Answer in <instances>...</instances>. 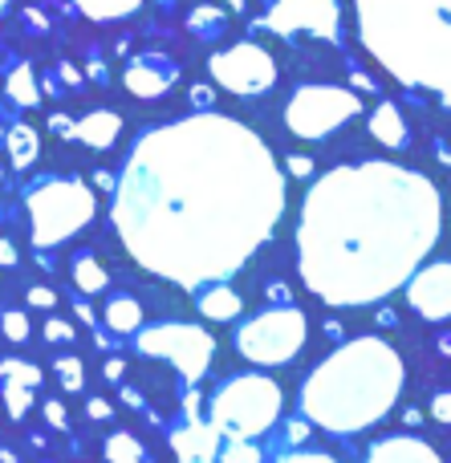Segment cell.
<instances>
[{
    "instance_id": "obj_36",
    "label": "cell",
    "mask_w": 451,
    "mask_h": 463,
    "mask_svg": "<svg viewBox=\"0 0 451 463\" xmlns=\"http://www.w3.org/2000/svg\"><path fill=\"white\" fill-rule=\"evenodd\" d=\"M122 374H127V362H122V358H110V362L102 366V378H106V383H122Z\"/></svg>"
},
{
    "instance_id": "obj_31",
    "label": "cell",
    "mask_w": 451,
    "mask_h": 463,
    "mask_svg": "<svg viewBox=\"0 0 451 463\" xmlns=\"http://www.w3.org/2000/svg\"><path fill=\"white\" fill-rule=\"evenodd\" d=\"M428 415L436 419V423L451 427V391H436V394H431V402H428Z\"/></svg>"
},
{
    "instance_id": "obj_24",
    "label": "cell",
    "mask_w": 451,
    "mask_h": 463,
    "mask_svg": "<svg viewBox=\"0 0 451 463\" xmlns=\"http://www.w3.org/2000/svg\"><path fill=\"white\" fill-rule=\"evenodd\" d=\"M187 29H192L200 41H220L228 33V13L216 5H200V8H192V16H187Z\"/></svg>"
},
{
    "instance_id": "obj_4",
    "label": "cell",
    "mask_w": 451,
    "mask_h": 463,
    "mask_svg": "<svg viewBox=\"0 0 451 463\" xmlns=\"http://www.w3.org/2000/svg\"><path fill=\"white\" fill-rule=\"evenodd\" d=\"M358 37L403 86L451 106V0H354Z\"/></svg>"
},
{
    "instance_id": "obj_25",
    "label": "cell",
    "mask_w": 451,
    "mask_h": 463,
    "mask_svg": "<svg viewBox=\"0 0 451 463\" xmlns=\"http://www.w3.org/2000/svg\"><path fill=\"white\" fill-rule=\"evenodd\" d=\"M5 90L16 106H37L41 102V81H37V73H33V65H24V61L13 65V73L5 78Z\"/></svg>"
},
{
    "instance_id": "obj_21",
    "label": "cell",
    "mask_w": 451,
    "mask_h": 463,
    "mask_svg": "<svg viewBox=\"0 0 451 463\" xmlns=\"http://www.w3.org/2000/svg\"><path fill=\"white\" fill-rule=\"evenodd\" d=\"M106 329L110 334H135L138 326H143V305H138V297H127V293H118V297H110L106 301Z\"/></svg>"
},
{
    "instance_id": "obj_38",
    "label": "cell",
    "mask_w": 451,
    "mask_h": 463,
    "mask_svg": "<svg viewBox=\"0 0 451 463\" xmlns=\"http://www.w3.org/2000/svg\"><path fill=\"white\" fill-rule=\"evenodd\" d=\"M192 106H195V110H211V90L208 86H195L192 90Z\"/></svg>"
},
{
    "instance_id": "obj_32",
    "label": "cell",
    "mask_w": 451,
    "mask_h": 463,
    "mask_svg": "<svg viewBox=\"0 0 451 463\" xmlns=\"http://www.w3.org/2000/svg\"><path fill=\"white\" fill-rule=\"evenodd\" d=\"M277 463H338V459H334V456H325V451H285V456L281 459H277Z\"/></svg>"
},
{
    "instance_id": "obj_44",
    "label": "cell",
    "mask_w": 451,
    "mask_h": 463,
    "mask_svg": "<svg viewBox=\"0 0 451 463\" xmlns=\"http://www.w3.org/2000/svg\"><path fill=\"white\" fill-rule=\"evenodd\" d=\"M439 354H444V358H451V334L439 337Z\"/></svg>"
},
{
    "instance_id": "obj_27",
    "label": "cell",
    "mask_w": 451,
    "mask_h": 463,
    "mask_svg": "<svg viewBox=\"0 0 451 463\" xmlns=\"http://www.w3.org/2000/svg\"><path fill=\"white\" fill-rule=\"evenodd\" d=\"M53 374H57V383H61V391L78 394L81 386H86V366H81V358H70V354L53 362Z\"/></svg>"
},
{
    "instance_id": "obj_28",
    "label": "cell",
    "mask_w": 451,
    "mask_h": 463,
    "mask_svg": "<svg viewBox=\"0 0 451 463\" xmlns=\"http://www.w3.org/2000/svg\"><path fill=\"white\" fill-rule=\"evenodd\" d=\"M0 329H5V337L13 345H24L33 337V326H29V313L24 309H5L0 313Z\"/></svg>"
},
{
    "instance_id": "obj_8",
    "label": "cell",
    "mask_w": 451,
    "mask_h": 463,
    "mask_svg": "<svg viewBox=\"0 0 451 463\" xmlns=\"http://www.w3.org/2000/svg\"><path fill=\"white\" fill-rule=\"evenodd\" d=\"M135 350L146 358H163L183 374L187 386H195L203 378V370L211 366L216 354V337L200 326L187 321H159V326H138L135 329Z\"/></svg>"
},
{
    "instance_id": "obj_20",
    "label": "cell",
    "mask_w": 451,
    "mask_h": 463,
    "mask_svg": "<svg viewBox=\"0 0 451 463\" xmlns=\"http://www.w3.org/2000/svg\"><path fill=\"white\" fill-rule=\"evenodd\" d=\"M5 151H8V163H13V171H29L33 163H37V155H41V138H37V130L24 127V122L8 127V135H5Z\"/></svg>"
},
{
    "instance_id": "obj_11",
    "label": "cell",
    "mask_w": 451,
    "mask_h": 463,
    "mask_svg": "<svg viewBox=\"0 0 451 463\" xmlns=\"http://www.w3.org/2000/svg\"><path fill=\"white\" fill-rule=\"evenodd\" d=\"M260 24L268 33H277V37L309 33V37H322V41H338L342 8L338 0H265Z\"/></svg>"
},
{
    "instance_id": "obj_41",
    "label": "cell",
    "mask_w": 451,
    "mask_h": 463,
    "mask_svg": "<svg viewBox=\"0 0 451 463\" xmlns=\"http://www.w3.org/2000/svg\"><path fill=\"white\" fill-rule=\"evenodd\" d=\"M94 184L102 187V192H114V175H110V171H94Z\"/></svg>"
},
{
    "instance_id": "obj_1",
    "label": "cell",
    "mask_w": 451,
    "mask_h": 463,
    "mask_svg": "<svg viewBox=\"0 0 451 463\" xmlns=\"http://www.w3.org/2000/svg\"><path fill=\"white\" fill-rule=\"evenodd\" d=\"M281 216L285 175L265 138L211 110L143 130L114 179L127 252L183 288L228 280Z\"/></svg>"
},
{
    "instance_id": "obj_14",
    "label": "cell",
    "mask_w": 451,
    "mask_h": 463,
    "mask_svg": "<svg viewBox=\"0 0 451 463\" xmlns=\"http://www.w3.org/2000/svg\"><path fill=\"white\" fill-rule=\"evenodd\" d=\"M49 127H53L61 138H78V143H86L89 151H110L122 135V114L118 110H89L86 118H78V122H70L65 114H53Z\"/></svg>"
},
{
    "instance_id": "obj_22",
    "label": "cell",
    "mask_w": 451,
    "mask_h": 463,
    "mask_svg": "<svg viewBox=\"0 0 451 463\" xmlns=\"http://www.w3.org/2000/svg\"><path fill=\"white\" fill-rule=\"evenodd\" d=\"M70 280H73V288H78V293H86V297L106 293V285H110V277H106V269L98 264L94 252H78V256H73V260H70Z\"/></svg>"
},
{
    "instance_id": "obj_33",
    "label": "cell",
    "mask_w": 451,
    "mask_h": 463,
    "mask_svg": "<svg viewBox=\"0 0 451 463\" xmlns=\"http://www.w3.org/2000/svg\"><path fill=\"white\" fill-rule=\"evenodd\" d=\"M41 411H45L49 427H57V431H65V427H70V415H65V402H61V399H49Z\"/></svg>"
},
{
    "instance_id": "obj_29",
    "label": "cell",
    "mask_w": 451,
    "mask_h": 463,
    "mask_svg": "<svg viewBox=\"0 0 451 463\" xmlns=\"http://www.w3.org/2000/svg\"><path fill=\"white\" fill-rule=\"evenodd\" d=\"M216 463H265V451L252 439H228V448H220Z\"/></svg>"
},
{
    "instance_id": "obj_18",
    "label": "cell",
    "mask_w": 451,
    "mask_h": 463,
    "mask_svg": "<svg viewBox=\"0 0 451 463\" xmlns=\"http://www.w3.org/2000/svg\"><path fill=\"white\" fill-rule=\"evenodd\" d=\"M195 305H200V313L208 321H232L244 309L240 293L228 280H203V285H195Z\"/></svg>"
},
{
    "instance_id": "obj_35",
    "label": "cell",
    "mask_w": 451,
    "mask_h": 463,
    "mask_svg": "<svg viewBox=\"0 0 451 463\" xmlns=\"http://www.w3.org/2000/svg\"><path fill=\"white\" fill-rule=\"evenodd\" d=\"M289 175L293 179H309V175H314V159H309V155H293V159H289Z\"/></svg>"
},
{
    "instance_id": "obj_37",
    "label": "cell",
    "mask_w": 451,
    "mask_h": 463,
    "mask_svg": "<svg viewBox=\"0 0 451 463\" xmlns=\"http://www.w3.org/2000/svg\"><path fill=\"white\" fill-rule=\"evenodd\" d=\"M86 415H89V419H110L114 407H110L106 399H89V402H86Z\"/></svg>"
},
{
    "instance_id": "obj_47",
    "label": "cell",
    "mask_w": 451,
    "mask_h": 463,
    "mask_svg": "<svg viewBox=\"0 0 451 463\" xmlns=\"http://www.w3.org/2000/svg\"><path fill=\"white\" fill-rule=\"evenodd\" d=\"M8 5H13V0H0V16H5V13H8Z\"/></svg>"
},
{
    "instance_id": "obj_39",
    "label": "cell",
    "mask_w": 451,
    "mask_h": 463,
    "mask_svg": "<svg viewBox=\"0 0 451 463\" xmlns=\"http://www.w3.org/2000/svg\"><path fill=\"white\" fill-rule=\"evenodd\" d=\"M0 264H8V269L16 264V248L8 244V240H0Z\"/></svg>"
},
{
    "instance_id": "obj_16",
    "label": "cell",
    "mask_w": 451,
    "mask_h": 463,
    "mask_svg": "<svg viewBox=\"0 0 451 463\" xmlns=\"http://www.w3.org/2000/svg\"><path fill=\"white\" fill-rule=\"evenodd\" d=\"M171 451L179 456V463H216L220 459V431L211 423H203L200 415L187 419L183 427L167 435Z\"/></svg>"
},
{
    "instance_id": "obj_17",
    "label": "cell",
    "mask_w": 451,
    "mask_h": 463,
    "mask_svg": "<svg viewBox=\"0 0 451 463\" xmlns=\"http://www.w3.org/2000/svg\"><path fill=\"white\" fill-rule=\"evenodd\" d=\"M366 463H444L431 443L415 439V435H387L374 439L366 451Z\"/></svg>"
},
{
    "instance_id": "obj_9",
    "label": "cell",
    "mask_w": 451,
    "mask_h": 463,
    "mask_svg": "<svg viewBox=\"0 0 451 463\" xmlns=\"http://www.w3.org/2000/svg\"><path fill=\"white\" fill-rule=\"evenodd\" d=\"M362 114V98L346 86H301L285 106V127L297 138H325Z\"/></svg>"
},
{
    "instance_id": "obj_3",
    "label": "cell",
    "mask_w": 451,
    "mask_h": 463,
    "mask_svg": "<svg viewBox=\"0 0 451 463\" xmlns=\"http://www.w3.org/2000/svg\"><path fill=\"white\" fill-rule=\"evenodd\" d=\"M403 358L382 337H354L314 366L301 386V415L334 435H358L390 415L403 391Z\"/></svg>"
},
{
    "instance_id": "obj_46",
    "label": "cell",
    "mask_w": 451,
    "mask_h": 463,
    "mask_svg": "<svg viewBox=\"0 0 451 463\" xmlns=\"http://www.w3.org/2000/svg\"><path fill=\"white\" fill-rule=\"evenodd\" d=\"M436 155H439L444 163H451V146H447V143H436Z\"/></svg>"
},
{
    "instance_id": "obj_23",
    "label": "cell",
    "mask_w": 451,
    "mask_h": 463,
    "mask_svg": "<svg viewBox=\"0 0 451 463\" xmlns=\"http://www.w3.org/2000/svg\"><path fill=\"white\" fill-rule=\"evenodd\" d=\"M73 5H78V13L89 16V21L110 24V21H127V16H135L138 8H143V0H73Z\"/></svg>"
},
{
    "instance_id": "obj_5",
    "label": "cell",
    "mask_w": 451,
    "mask_h": 463,
    "mask_svg": "<svg viewBox=\"0 0 451 463\" xmlns=\"http://www.w3.org/2000/svg\"><path fill=\"white\" fill-rule=\"evenodd\" d=\"M285 411L281 386L268 374H236L216 386L208 402V423L220 439H260L277 427Z\"/></svg>"
},
{
    "instance_id": "obj_7",
    "label": "cell",
    "mask_w": 451,
    "mask_h": 463,
    "mask_svg": "<svg viewBox=\"0 0 451 463\" xmlns=\"http://www.w3.org/2000/svg\"><path fill=\"white\" fill-rule=\"evenodd\" d=\"M305 337H309L305 313L293 309V305H277V309H265L244 321L236 329L232 345L252 366H285V362H293L305 350Z\"/></svg>"
},
{
    "instance_id": "obj_2",
    "label": "cell",
    "mask_w": 451,
    "mask_h": 463,
    "mask_svg": "<svg viewBox=\"0 0 451 463\" xmlns=\"http://www.w3.org/2000/svg\"><path fill=\"white\" fill-rule=\"evenodd\" d=\"M439 224V192L419 171L382 159L334 167L301 203V280L330 309L382 301L428 260Z\"/></svg>"
},
{
    "instance_id": "obj_34",
    "label": "cell",
    "mask_w": 451,
    "mask_h": 463,
    "mask_svg": "<svg viewBox=\"0 0 451 463\" xmlns=\"http://www.w3.org/2000/svg\"><path fill=\"white\" fill-rule=\"evenodd\" d=\"M29 305H33V309H53L57 293H53V288H45V285H33L29 288Z\"/></svg>"
},
{
    "instance_id": "obj_42",
    "label": "cell",
    "mask_w": 451,
    "mask_h": 463,
    "mask_svg": "<svg viewBox=\"0 0 451 463\" xmlns=\"http://www.w3.org/2000/svg\"><path fill=\"white\" fill-rule=\"evenodd\" d=\"M73 309H78V317L86 321V326H94V329H98V317H94V309H89L86 301H81V305H73Z\"/></svg>"
},
{
    "instance_id": "obj_19",
    "label": "cell",
    "mask_w": 451,
    "mask_h": 463,
    "mask_svg": "<svg viewBox=\"0 0 451 463\" xmlns=\"http://www.w3.org/2000/svg\"><path fill=\"white\" fill-rule=\"evenodd\" d=\"M371 135L382 146H390V151H407L411 146V127H407L403 110L395 102H379V110L371 114Z\"/></svg>"
},
{
    "instance_id": "obj_26",
    "label": "cell",
    "mask_w": 451,
    "mask_h": 463,
    "mask_svg": "<svg viewBox=\"0 0 451 463\" xmlns=\"http://www.w3.org/2000/svg\"><path fill=\"white\" fill-rule=\"evenodd\" d=\"M102 451H106V463H155L151 451H146L130 431H114Z\"/></svg>"
},
{
    "instance_id": "obj_6",
    "label": "cell",
    "mask_w": 451,
    "mask_h": 463,
    "mask_svg": "<svg viewBox=\"0 0 451 463\" xmlns=\"http://www.w3.org/2000/svg\"><path fill=\"white\" fill-rule=\"evenodd\" d=\"M24 212H29V236L41 252V248H57L78 236L94 220L98 203L81 179H41L24 195Z\"/></svg>"
},
{
    "instance_id": "obj_13",
    "label": "cell",
    "mask_w": 451,
    "mask_h": 463,
    "mask_svg": "<svg viewBox=\"0 0 451 463\" xmlns=\"http://www.w3.org/2000/svg\"><path fill=\"white\" fill-rule=\"evenodd\" d=\"M122 81H127V90L135 98H146V102H155V98H163L179 81V65L171 61L167 53H155V49H146V53H138L135 61L127 65Z\"/></svg>"
},
{
    "instance_id": "obj_30",
    "label": "cell",
    "mask_w": 451,
    "mask_h": 463,
    "mask_svg": "<svg viewBox=\"0 0 451 463\" xmlns=\"http://www.w3.org/2000/svg\"><path fill=\"white\" fill-rule=\"evenodd\" d=\"M41 337H45V342H78L73 326H70V321H61V317H49L45 329H41Z\"/></svg>"
},
{
    "instance_id": "obj_43",
    "label": "cell",
    "mask_w": 451,
    "mask_h": 463,
    "mask_svg": "<svg viewBox=\"0 0 451 463\" xmlns=\"http://www.w3.org/2000/svg\"><path fill=\"white\" fill-rule=\"evenodd\" d=\"M354 86L358 90H371V94H374V90H379V81H371L366 73H354Z\"/></svg>"
},
{
    "instance_id": "obj_45",
    "label": "cell",
    "mask_w": 451,
    "mask_h": 463,
    "mask_svg": "<svg viewBox=\"0 0 451 463\" xmlns=\"http://www.w3.org/2000/svg\"><path fill=\"white\" fill-rule=\"evenodd\" d=\"M403 419H407V423H411V427H419V423H423V415H419V411H403Z\"/></svg>"
},
{
    "instance_id": "obj_40",
    "label": "cell",
    "mask_w": 451,
    "mask_h": 463,
    "mask_svg": "<svg viewBox=\"0 0 451 463\" xmlns=\"http://www.w3.org/2000/svg\"><path fill=\"white\" fill-rule=\"evenodd\" d=\"M122 402H130L135 411H143V394L138 391H130V386H122Z\"/></svg>"
},
{
    "instance_id": "obj_48",
    "label": "cell",
    "mask_w": 451,
    "mask_h": 463,
    "mask_svg": "<svg viewBox=\"0 0 451 463\" xmlns=\"http://www.w3.org/2000/svg\"><path fill=\"white\" fill-rule=\"evenodd\" d=\"M224 5H232V8H244V0H224Z\"/></svg>"
},
{
    "instance_id": "obj_10",
    "label": "cell",
    "mask_w": 451,
    "mask_h": 463,
    "mask_svg": "<svg viewBox=\"0 0 451 463\" xmlns=\"http://www.w3.org/2000/svg\"><path fill=\"white\" fill-rule=\"evenodd\" d=\"M208 73L220 90H228L236 98H257L277 86V61L257 41H236V45L211 53Z\"/></svg>"
},
{
    "instance_id": "obj_15",
    "label": "cell",
    "mask_w": 451,
    "mask_h": 463,
    "mask_svg": "<svg viewBox=\"0 0 451 463\" xmlns=\"http://www.w3.org/2000/svg\"><path fill=\"white\" fill-rule=\"evenodd\" d=\"M41 370L33 362H21V358H8L0 362V394H5V407H8V419H24L33 407V391L41 386Z\"/></svg>"
},
{
    "instance_id": "obj_12",
    "label": "cell",
    "mask_w": 451,
    "mask_h": 463,
    "mask_svg": "<svg viewBox=\"0 0 451 463\" xmlns=\"http://www.w3.org/2000/svg\"><path fill=\"white\" fill-rule=\"evenodd\" d=\"M407 305L423 321H451V260H431L407 277Z\"/></svg>"
}]
</instances>
